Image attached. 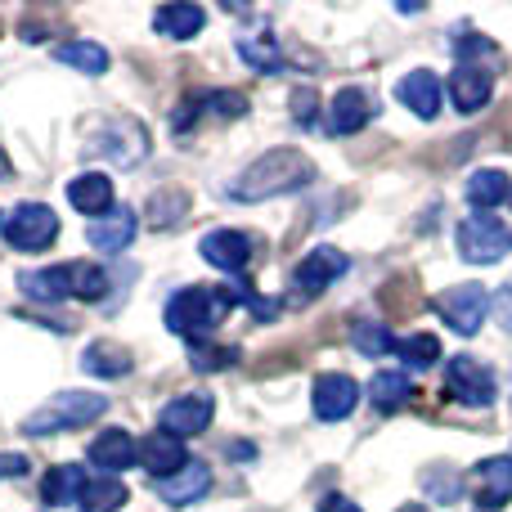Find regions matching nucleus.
<instances>
[{
  "instance_id": "f257e3e1",
  "label": "nucleus",
  "mask_w": 512,
  "mask_h": 512,
  "mask_svg": "<svg viewBox=\"0 0 512 512\" xmlns=\"http://www.w3.org/2000/svg\"><path fill=\"white\" fill-rule=\"evenodd\" d=\"M310 176H315V167H310V158H301L297 149H270L234 180L230 194L239 198V203H265V198H279V194H292V189L310 185Z\"/></svg>"
},
{
  "instance_id": "f03ea898",
  "label": "nucleus",
  "mask_w": 512,
  "mask_h": 512,
  "mask_svg": "<svg viewBox=\"0 0 512 512\" xmlns=\"http://www.w3.org/2000/svg\"><path fill=\"white\" fill-rule=\"evenodd\" d=\"M230 292L225 288H180L176 297L167 301V328L176 337H189V342H207L212 328L221 324V315L230 310Z\"/></svg>"
},
{
  "instance_id": "7ed1b4c3",
  "label": "nucleus",
  "mask_w": 512,
  "mask_h": 512,
  "mask_svg": "<svg viewBox=\"0 0 512 512\" xmlns=\"http://www.w3.org/2000/svg\"><path fill=\"white\" fill-rule=\"evenodd\" d=\"M108 414V400L104 396H86V391H63L54 396L45 409H36L32 418L23 423L27 436H54V432H72V427H86L95 418Z\"/></svg>"
},
{
  "instance_id": "20e7f679",
  "label": "nucleus",
  "mask_w": 512,
  "mask_h": 512,
  "mask_svg": "<svg viewBox=\"0 0 512 512\" xmlns=\"http://www.w3.org/2000/svg\"><path fill=\"white\" fill-rule=\"evenodd\" d=\"M512 248V234L499 216L490 212H472L459 221V252L463 261L472 265H490V261H504V252Z\"/></svg>"
},
{
  "instance_id": "39448f33",
  "label": "nucleus",
  "mask_w": 512,
  "mask_h": 512,
  "mask_svg": "<svg viewBox=\"0 0 512 512\" xmlns=\"http://www.w3.org/2000/svg\"><path fill=\"white\" fill-rule=\"evenodd\" d=\"M5 243L18 252H41L59 239V216L50 212L45 203H18L14 212L5 216Z\"/></svg>"
},
{
  "instance_id": "423d86ee",
  "label": "nucleus",
  "mask_w": 512,
  "mask_h": 512,
  "mask_svg": "<svg viewBox=\"0 0 512 512\" xmlns=\"http://www.w3.org/2000/svg\"><path fill=\"white\" fill-rule=\"evenodd\" d=\"M346 270H351L346 252H337V248H310L297 261V270H292V301L319 297V292H324L333 279H342Z\"/></svg>"
},
{
  "instance_id": "0eeeda50",
  "label": "nucleus",
  "mask_w": 512,
  "mask_h": 512,
  "mask_svg": "<svg viewBox=\"0 0 512 512\" xmlns=\"http://www.w3.org/2000/svg\"><path fill=\"white\" fill-rule=\"evenodd\" d=\"M436 310L445 315V324L463 337H477V328L486 324V310H490V292L481 283H454V288L441 292Z\"/></svg>"
},
{
  "instance_id": "6e6552de",
  "label": "nucleus",
  "mask_w": 512,
  "mask_h": 512,
  "mask_svg": "<svg viewBox=\"0 0 512 512\" xmlns=\"http://www.w3.org/2000/svg\"><path fill=\"white\" fill-rule=\"evenodd\" d=\"M445 391L468 409H486L495 405V373L472 355H454L450 369H445Z\"/></svg>"
},
{
  "instance_id": "1a4fd4ad",
  "label": "nucleus",
  "mask_w": 512,
  "mask_h": 512,
  "mask_svg": "<svg viewBox=\"0 0 512 512\" xmlns=\"http://www.w3.org/2000/svg\"><path fill=\"white\" fill-rule=\"evenodd\" d=\"M212 414H216V400H212V396H198V391H194V396H176L171 405H162L158 423H162V432H167V436L185 441V436L207 432Z\"/></svg>"
},
{
  "instance_id": "9d476101",
  "label": "nucleus",
  "mask_w": 512,
  "mask_h": 512,
  "mask_svg": "<svg viewBox=\"0 0 512 512\" xmlns=\"http://www.w3.org/2000/svg\"><path fill=\"white\" fill-rule=\"evenodd\" d=\"M373 117H378V99H373L369 90H360V86H342L333 95V104H328V131L333 135H355V131H364Z\"/></svg>"
},
{
  "instance_id": "9b49d317",
  "label": "nucleus",
  "mask_w": 512,
  "mask_h": 512,
  "mask_svg": "<svg viewBox=\"0 0 512 512\" xmlns=\"http://www.w3.org/2000/svg\"><path fill=\"white\" fill-rule=\"evenodd\" d=\"M189 463H194V459H189L185 441H176V436L153 432V436H144V441H140V468L149 472L153 481L176 477V472H185Z\"/></svg>"
},
{
  "instance_id": "f8f14e48",
  "label": "nucleus",
  "mask_w": 512,
  "mask_h": 512,
  "mask_svg": "<svg viewBox=\"0 0 512 512\" xmlns=\"http://www.w3.org/2000/svg\"><path fill=\"white\" fill-rule=\"evenodd\" d=\"M310 405H315V414L324 418V423H337V418H346L360 405V387H355V378H346V373H324V378H315Z\"/></svg>"
},
{
  "instance_id": "ddd939ff",
  "label": "nucleus",
  "mask_w": 512,
  "mask_h": 512,
  "mask_svg": "<svg viewBox=\"0 0 512 512\" xmlns=\"http://www.w3.org/2000/svg\"><path fill=\"white\" fill-rule=\"evenodd\" d=\"M99 153H108L113 162H122V167H131V162H140L144 153H149V135H144L140 122H131V117H117L113 126H104V131L95 135Z\"/></svg>"
},
{
  "instance_id": "4468645a",
  "label": "nucleus",
  "mask_w": 512,
  "mask_h": 512,
  "mask_svg": "<svg viewBox=\"0 0 512 512\" xmlns=\"http://www.w3.org/2000/svg\"><path fill=\"white\" fill-rule=\"evenodd\" d=\"M490 90H495V72L481 68V63H459L450 77V99L459 113H481L490 104Z\"/></svg>"
},
{
  "instance_id": "2eb2a0df",
  "label": "nucleus",
  "mask_w": 512,
  "mask_h": 512,
  "mask_svg": "<svg viewBox=\"0 0 512 512\" xmlns=\"http://www.w3.org/2000/svg\"><path fill=\"white\" fill-rule=\"evenodd\" d=\"M198 252H203V261L216 265V270L239 274L243 265L252 261V239L248 234H239V230H212V234H203Z\"/></svg>"
},
{
  "instance_id": "dca6fc26",
  "label": "nucleus",
  "mask_w": 512,
  "mask_h": 512,
  "mask_svg": "<svg viewBox=\"0 0 512 512\" xmlns=\"http://www.w3.org/2000/svg\"><path fill=\"white\" fill-rule=\"evenodd\" d=\"M135 230H140V216H135L131 207H113L108 216L90 221L86 243L95 252H126V248H131V239H135Z\"/></svg>"
},
{
  "instance_id": "f3484780",
  "label": "nucleus",
  "mask_w": 512,
  "mask_h": 512,
  "mask_svg": "<svg viewBox=\"0 0 512 512\" xmlns=\"http://www.w3.org/2000/svg\"><path fill=\"white\" fill-rule=\"evenodd\" d=\"M90 463L95 468H104L108 477H117L122 468H131V459H140V445L131 441V432H122V427H108V432H99L95 441H90Z\"/></svg>"
},
{
  "instance_id": "a211bd4d",
  "label": "nucleus",
  "mask_w": 512,
  "mask_h": 512,
  "mask_svg": "<svg viewBox=\"0 0 512 512\" xmlns=\"http://www.w3.org/2000/svg\"><path fill=\"white\" fill-rule=\"evenodd\" d=\"M68 203L99 221V216L113 212V180L99 176V171H86V176L68 180Z\"/></svg>"
},
{
  "instance_id": "6ab92c4d",
  "label": "nucleus",
  "mask_w": 512,
  "mask_h": 512,
  "mask_svg": "<svg viewBox=\"0 0 512 512\" xmlns=\"http://www.w3.org/2000/svg\"><path fill=\"white\" fill-rule=\"evenodd\" d=\"M396 95H400V104L414 108L423 122H432V117L441 113V81H436V72H427V68L409 72V77L396 86Z\"/></svg>"
},
{
  "instance_id": "aec40b11",
  "label": "nucleus",
  "mask_w": 512,
  "mask_h": 512,
  "mask_svg": "<svg viewBox=\"0 0 512 512\" xmlns=\"http://www.w3.org/2000/svg\"><path fill=\"white\" fill-rule=\"evenodd\" d=\"M207 486H212V472H207L203 463H189L185 472L158 481V495H162V504H171V508H189L207 495Z\"/></svg>"
},
{
  "instance_id": "412c9836",
  "label": "nucleus",
  "mask_w": 512,
  "mask_h": 512,
  "mask_svg": "<svg viewBox=\"0 0 512 512\" xmlns=\"http://www.w3.org/2000/svg\"><path fill=\"white\" fill-rule=\"evenodd\" d=\"M81 490H86V472H81L77 463H59V468H50L41 481V495L50 508L81 504Z\"/></svg>"
},
{
  "instance_id": "4be33fe9",
  "label": "nucleus",
  "mask_w": 512,
  "mask_h": 512,
  "mask_svg": "<svg viewBox=\"0 0 512 512\" xmlns=\"http://www.w3.org/2000/svg\"><path fill=\"white\" fill-rule=\"evenodd\" d=\"M207 23V14L198 5H162L158 14H153V27H158V36H171V41H189V36H198Z\"/></svg>"
},
{
  "instance_id": "5701e85b",
  "label": "nucleus",
  "mask_w": 512,
  "mask_h": 512,
  "mask_svg": "<svg viewBox=\"0 0 512 512\" xmlns=\"http://www.w3.org/2000/svg\"><path fill=\"white\" fill-rule=\"evenodd\" d=\"M131 351L117 342H90L86 355H81V369L95 373V378H126L131 373Z\"/></svg>"
},
{
  "instance_id": "b1692460",
  "label": "nucleus",
  "mask_w": 512,
  "mask_h": 512,
  "mask_svg": "<svg viewBox=\"0 0 512 512\" xmlns=\"http://www.w3.org/2000/svg\"><path fill=\"white\" fill-rule=\"evenodd\" d=\"M18 288H23V297H32V301H63V297H72L68 265H50V270L18 274Z\"/></svg>"
},
{
  "instance_id": "393cba45",
  "label": "nucleus",
  "mask_w": 512,
  "mask_h": 512,
  "mask_svg": "<svg viewBox=\"0 0 512 512\" xmlns=\"http://www.w3.org/2000/svg\"><path fill=\"white\" fill-rule=\"evenodd\" d=\"M512 499V459L481 463V512H499Z\"/></svg>"
},
{
  "instance_id": "a878e982",
  "label": "nucleus",
  "mask_w": 512,
  "mask_h": 512,
  "mask_svg": "<svg viewBox=\"0 0 512 512\" xmlns=\"http://www.w3.org/2000/svg\"><path fill=\"white\" fill-rule=\"evenodd\" d=\"M54 59L86 72V77H104L108 72V50L95 41H63V45H54Z\"/></svg>"
},
{
  "instance_id": "bb28decb",
  "label": "nucleus",
  "mask_w": 512,
  "mask_h": 512,
  "mask_svg": "<svg viewBox=\"0 0 512 512\" xmlns=\"http://www.w3.org/2000/svg\"><path fill=\"white\" fill-rule=\"evenodd\" d=\"M369 396H373V405L382 409V414H391V409H400V405H409V396H414V382H409V373H373V382H369Z\"/></svg>"
},
{
  "instance_id": "cd10ccee",
  "label": "nucleus",
  "mask_w": 512,
  "mask_h": 512,
  "mask_svg": "<svg viewBox=\"0 0 512 512\" xmlns=\"http://www.w3.org/2000/svg\"><path fill=\"white\" fill-rule=\"evenodd\" d=\"M508 194H512V189H508L504 171H477V176L468 180V203L477 207V212H495Z\"/></svg>"
},
{
  "instance_id": "c85d7f7f",
  "label": "nucleus",
  "mask_w": 512,
  "mask_h": 512,
  "mask_svg": "<svg viewBox=\"0 0 512 512\" xmlns=\"http://www.w3.org/2000/svg\"><path fill=\"white\" fill-rule=\"evenodd\" d=\"M126 504V486L117 477H95L86 481V490H81V512H117Z\"/></svg>"
},
{
  "instance_id": "c756f323",
  "label": "nucleus",
  "mask_w": 512,
  "mask_h": 512,
  "mask_svg": "<svg viewBox=\"0 0 512 512\" xmlns=\"http://www.w3.org/2000/svg\"><path fill=\"white\" fill-rule=\"evenodd\" d=\"M396 355L405 360V369H432L436 360H441V342H436L432 333H409V337H400L396 342Z\"/></svg>"
},
{
  "instance_id": "7c9ffc66",
  "label": "nucleus",
  "mask_w": 512,
  "mask_h": 512,
  "mask_svg": "<svg viewBox=\"0 0 512 512\" xmlns=\"http://www.w3.org/2000/svg\"><path fill=\"white\" fill-rule=\"evenodd\" d=\"M351 342H355V351H364L369 360H382L387 351H396V337H391V328L378 324V319H360V324L351 328Z\"/></svg>"
},
{
  "instance_id": "2f4dec72",
  "label": "nucleus",
  "mask_w": 512,
  "mask_h": 512,
  "mask_svg": "<svg viewBox=\"0 0 512 512\" xmlns=\"http://www.w3.org/2000/svg\"><path fill=\"white\" fill-rule=\"evenodd\" d=\"M68 288H72V297H81V301H99L104 288H108V274L99 270L95 261H72L68 265Z\"/></svg>"
},
{
  "instance_id": "473e14b6",
  "label": "nucleus",
  "mask_w": 512,
  "mask_h": 512,
  "mask_svg": "<svg viewBox=\"0 0 512 512\" xmlns=\"http://www.w3.org/2000/svg\"><path fill=\"white\" fill-rule=\"evenodd\" d=\"M234 360H239V346H203V342H198L194 351H189V364H194L198 373H216V369H230Z\"/></svg>"
},
{
  "instance_id": "72a5a7b5",
  "label": "nucleus",
  "mask_w": 512,
  "mask_h": 512,
  "mask_svg": "<svg viewBox=\"0 0 512 512\" xmlns=\"http://www.w3.org/2000/svg\"><path fill=\"white\" fill-rule=\"evenodd\" d=\"M207 108H212L216 117H243L248 113V99L234 95V90H212V95H207Z\"/></svg>"
},
{
  "instance_id": "f704fd0d",
  "label": "nucleus",
  "mask_w": 512,
  "mask_h": 512,
  "mask_svg": "<svg viewBox=\"0 0 512 512\" xmlns=\"http://www.w3.org/2000/svg\"><path fill=\"white\" fill-rule=\"evenodd\" d=\"M239 54L252 63L256 72H274V68H279V50H274V45H270V50H261L256 41H239Z\"/></svg>"
},
{
  "instance_id": "c9c22d12",
  "label": "nucleus",
  "mask_w": 512,
  "mask_h": 512,
  "mask_svg": "<svg viewBox=\"0 0 512 512\" xmlns=\"http://www.w3.org/2000/svg\"><path fill=\"white\" fill-rule=\"evenodd\" d=\"M315 113H319L315 90H297V95H292V117H297V126H310L315 122Z\"/></svg>"
},
{
  "instance_id": "e433bc0d",
  "label": "nucleus",
  "mask_w": 512,
  "mask_h": 512,
  "mask_svg": "<svg viewBox=\"0 0 512 512\" xmlns=\"http://www.w3.org/2000/svg\"><path fill=\"white\" fill-rule=\"evenodd\" d=\"M490 310H495V315H499V324H504L508 333H512V279H508L504 288L495 292V297H490Z\"/></svg>"
},
{
  "instance_id": "4c0bfd02",
  "label": "nucleus",
  "mask_w": 512,
  "mask_h": 512,
  "mask_svg": "<svg viewBox=\"0 0 512 512\" xmlns=\"http://www.w3.org/2000/svg\"><path fill=\"white\" fill-rule=\"evenodd\" d=\"M198 104H207V95H189L185 104H180V113H176V131H189V122L198 117Z\"/></svg>"
},
{
  "instance_id": "58836bf2",
  "label": "nucleus",
  "mask_w": 512,
  "mask_h": 512,
  "mask_svg": "<svg viewBox=\"0 0 512 512\" xmlns=\"http://www.w3.org/2000/svg\"><path fill=\"white\" fill-rule=\"evenodd\" d=\"M9 477H27L23 454H0V481H9Z\"/></svg>"
},
{
  "instance_id": "ea45409f",
  "label": "nucleus",
  "mask_w": 512,
  "mask_h": 512,
  "mask_svg": "<svg viewBox=\"0 0 512 512\" xmlns=\"http://www.w3.org/2000/svg\"><path fill=\"white\" fill-rule=\"evenodd\" d=\"M319 512H364V508L351 504V499H342V495H328L324 504H319Z\"/></svg>"
},
{
  "instance_id": "a19ab883",
  "label": "nucleus",
  "mask_w": 512,
  "mask_h": 512,
  "mask_svg": "<svg viewBox=\"0 0 512 512\" xmlns=\"http://www.w3.org/2000/svg\"><path fill=\"white\" fill-rule=\"evenodd\" d=\"M14 176V167H9V158H5V149H0V180H9Z\"/></svg>"
},
{
  "instance_id": "79ce46f5",
  "label": "nucleus",
  "mask_w": 512,
  "mask_h": 512,
  "mask_svg": "<svg viewBox=\"0 0 512 512\" xmlns=\"http://www.w3.org/2000/svg\"><path fill=\"white\" fill-rule=\"evenodd\" d=\"M400 512H427V508H418V504H405V508H400Z\"/></svg>"
}]
</instances>
